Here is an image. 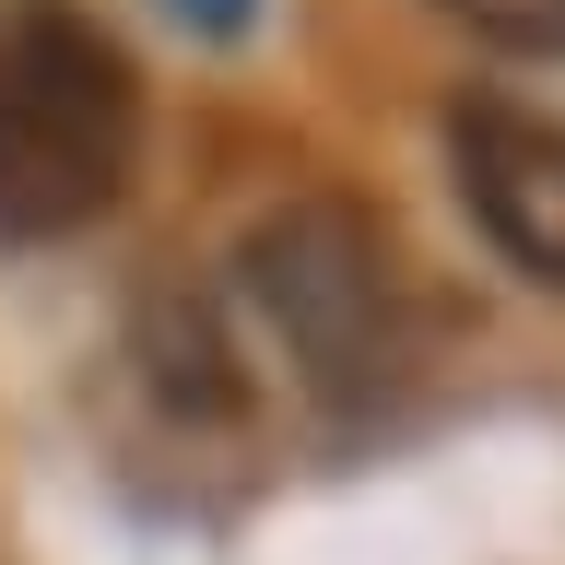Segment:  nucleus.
I'll return each mask as SVG.
<instances>
[{
  "label": "nucleus",
  "instance_id": "4",
  "mask_svg": "<svg viewBox=\"0 0 565 565\" xmlns=\"http://www.w3.org/2000/svg\"><path fill=\"white\" fill-rule=\"evenodd\" d=\"M448 24H471L507 60H565V0H436Z\"/></svg>",
  "mask_w": 565,
  "mask_h": 565
},
{
  "label": "nucleus",
  "instance_id": "5",
  "mask_svg": "<svg viewBox=\"0 0 565 565\" xmlns=\"http://www.w3.org/2000/svg\"><path fill=\"white\" fill-rule=\"evenodd\" d=\"M177 12H201V24H236V0H177Z\"/></svg>",
  "mask_w": 565,
  "mask_h": 565
},
{
  "label": "nucleus",
  "instance_id": "2",
  "mask_svg": "<svg viewBox=\"0 0 565 565\" xmlns=\"http://www.w3.org/2000/svg\"><path fill=\"white\" fill-rule=\"evenodd\" d=\"M247 307L330 413H365L413 365V271L365 201H282L247 236Z\"/></svg>",
  "mask_w": 565,
  "mask_h": 565
},
{
  "label": "nucleus",
  "instance_id": "1",
  "mask_svg": "<svg viewBox=\"0 0 565 565\" xmlns=\"http://www.w3.org/2000/svg\"><path fill=\"white\" fill-rule=\"evenodd\" d=\"M141 153V71L71 0H0V236H83Z\"/></svg>",
  "mask_w": 565,
  "mask_h": 565
},
{
  "label": "nucleus",
  "instance_id": "3",
  "mask_svg": "<svg viewBox=\"0 0 565 565\" xmlns=\"http://www.w3.org/2000/svg\"><path fill=\"white\" fill-rule=\"evenodd\" d=\"M448 177H459V201H471V224L530 282H565V118L507 106V95L448 106Z\"/></svg>",
  "mask_w": 565,
  "mask_h": 565
}]
</instances>
